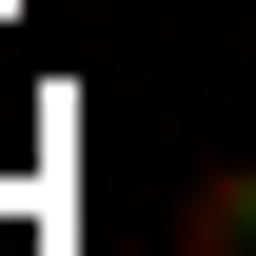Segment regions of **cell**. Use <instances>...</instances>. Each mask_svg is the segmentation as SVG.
I'll list each match as a JSON object with an SVG mask.
<instances>
[{"label":"cell","instance_id":"obj_1","mask_svg":"<svg viewBox=\"0 0 256 256\" xmlns=\"http://www.w3.org/2000/svg\"><path fill=\"white\" fill-rule=\"evenodd\" d=\"M158 256H256V158H217V178H197L178 217H158Z\"/></svg>","mask_w":256,"mask_h":256}]
</instances>
